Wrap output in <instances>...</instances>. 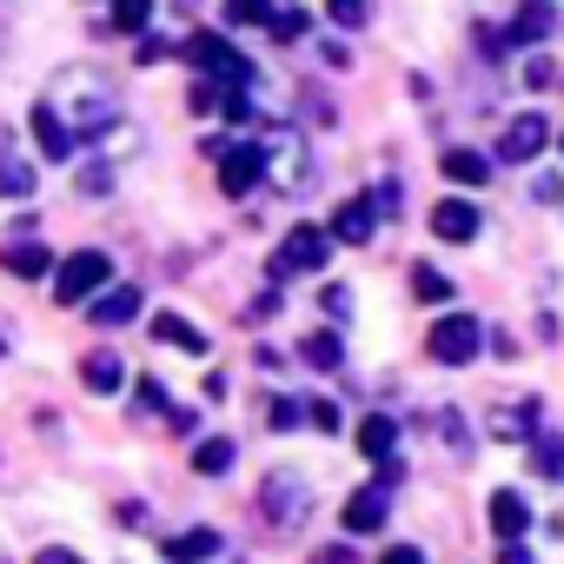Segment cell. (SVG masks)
I'll return each instance as SVG.
<instances>
[{
    "mask_svg": "<svg viewBox=\"0 0 564 564\" xmlns=\"http://www.w3.org/2000/svg\"><path fill=\"white\" fill-rule=\"evenodd\" d=\"M498 564H538V557H531V551H524L518 538H505V557H498Z\"/></svg>",
    "mask_w": 564,
    "mask_h": 564,
    "instance_id": "cell-43",
    "label": "cell"
},
{
    "mask_svg": "<svg viewBox=\"0 0 564 564\" xmlns=\"http://www.w3.org/2000/svg\"><path fill=\"white\" fill-rule=\"evenodd\" d=\"M186 61H193L206 80H219V87H252V61L232 54L219 34H193V41H186Z\"/></svg>",
    "mask_w": 564,
    "mask_h": 564,
    "instance_id": "cell-5",
    "label": "cell"
},
{
    "mask_svg": "<svg viewBox=\"0 0 564 564\" xmlns=\"http://www.w3.org/2000/svg\"><path fill=\"white\" fill-rule=\"evenodd\" d=\"M524 445H531V452H524V458H531V471H544V478H564V438H557V432H531Z\"/></svg>",
    "mask_w": 564,
    "mask_h": 564,
    "instance_id": "cell-23",
    "label": "cell"
},
{
    "mask_svg": "<svg viewBox=\"0 0 564 564\" xmlns=\"http://www.w3.org/2000/svg\"><path fill=\"white\" fill-rule=\"evenodd\" d=\"M300 419H306V412H300L293 399H272V405H265V425H272V432H293Z\"/></svg>",
    "mask_w": 564,
    "mask_h": 564,
    "instance_id": "cell-33",
    "label": "cell"
},
{
    "mask_svg": "<svg viewBox=\"0 0 564 564\" xmlns=\"http://www.w3.org/2000/svg\"><path fill=\"white\" fill-rule=\"evenodd\" d=\"M432 232L452 239V246L478 239V206H465V199H438V206H432Z\"/></svg>",
    "mask_w": 564,
    "mask_h": 564,
    "instance_id": "cell-11",
    "label": "cell"
},
{
    "mask_svg": "<svg viewBox=\"0 0 564 564\" xmlns=\"http://www.w3.org/2000/svg\"><path fill=\"white\" fill-rule=\"evenodd\" d=\"M153 0H113V21H94V34H140Z\"/></svg>",
    "mask_w": 564,
    "mask_h": 564,
    "instance_id": "cell-27",
    "label": "cell"
},
{
    "mask_svg": "<svg viewBox=\"0 0 564 564\" xmlns=\"http://www.w3.org/2000/svg\"><path fill=\"white\" fill-rule=\"evenodd\" d=\"M551 28H557V14L544 8V0H531V8H524V14L511 21V34H505V41H518V47H531V41H544Z\"/></svg>",
    "mask_w": 564,
    "mask_h": 564,
    "instance_id": "cell-24",
    "label": "cell"
},
{
    "mask_svg": "<svg viewBox=\"0 0 564 564\" xmlns=\"http://www.w3.org/2000/svg\"><path fill=\"white\" fill-rule=\"evenodd\" d=\"M333 239H346V246H366L372 232H379V193L372 199H346L339 213H333V226H326Z\"/></svg>",
    "mask_w": 564,
    "mask_h": 564,
    "instance_id": "cell-10",
    "label": "cell"
},
{
    "mask_svg": "<svg viewBox=\"0 0 564 564\" xmlns=\"http://www.w3.org/2000/svg\"><path fill=\"white\" fill-rule=\"evenodd\" d=\"M346 359V346H339V333H313L306 339V366H319V372H333Z\"/></svg>",
    "mask_w": 564,
    "mask_h": 564,
    "instance_id": "cell-31",
    "label": "cell"
},
{
    "mask_svg": "<svg viewBox=\"0 0 564 564\" xmlns=\"http://www.w3.org/2000/svg\"><path fill=\"white\" fill-rule=\"evenodd\" d=\"M34 564H80V557H74V551H41Z\"/></svg>",
    "mask_w": 564,
    "mask_h": 564,
    "instance_id": "cell-44",
    "label": "cell"
},
{
    "mask_svg": "<svg viewBox=\"0 0 564 564\" xmlns=\"http://www.w3.org/2000/svg\"><path fill=\"white\" fill-rule=\"evenodd\" d=\"M544 147H551V120H538V113H518V120H505V133H498V160H511V166L538 160Z\"/></svg>",
    "mask_w": 564,
    "mask_h": 564,
    "instance_id": "cell-9",
    "label": "cell"
},
{
    "mask_svg": "<svg viewBox=\"0 0 564 564\" xmlns=\"http://www.w3.org/2000/svg\"><path fill=\"white\" fill-rule=\"evenodd\" d=\"M107 186H113V173H107V166H87V173H80V193H87V199H100Z\"/></svg>",
    "mask_w": 564,
    "mask_h": 564,
    "instance_id": "cell-37",
    "label": "cell"
},
{
    "mask_svg": "<svg viewBox=\"0 0 564 564\" xmlns=\"http://www.w3.org/2000/svg\"><path fill=\"white\" fill-rule=\"evenodd\" d=\"M445 180H458V186H485V180H491V160L471 153V147H452V153H445Z\"/></svg>",
    "mask_w": 564,
    "mask_h": 564,
    "instance_id": "cell-19",
    "label": "cell"
},
{
    "mask_svg": "<svg viewBox=\"0 0 564 564\" xmlns=\"http://www.w3.org/2000/svg\"><path fill=\"white\" fill-rule=\"evenodd\" d=\"M326 252H333V232H319V226H293L286 239H279V252H272V279L319 272V265H326Z\"/></svg>",
    "mask_w": 564,
    "mask_h": 564,
    "instance_id": "cell-6",
    "label": "cell"
},
{
    "mask_svg": "<svg viewBox=\"0 0 564 564\" xmlns=\"http://www.w3.org/2000/svg\"><path fill=\"white\" fill-rule=\"evenodd\" d=\"M425 352H432L438 366H471V359H478V319H465V313L438 319L432 339H425Z\"/></svg>",
    "mask_w": 564,
    "mask_h": 564,
    "instance_id": "cell-8",
    "label": "cell"
},
{
    "mask_svg": "<svg viewBox=\"0 0 564 564\" xmlns=\"http://www.w3.org/2000/svg\"><path fill=\"white\" fill-rule=\"evenodd\" d=\"M279 8H272V0H226V21L232 28H265Z\"/></svg>",
    "mask_w": 564,
    "mask_h": 564,
    "instance_id": "cell-30",
    "label": "cell"
},
{
    "mask_svg": "<svg viewBox=\"0 0 564 564\" xmlns=\"http://www.w3.org/2000/svg\"><path fill=\"white\" fill-rule=\"evenodd\" d=\"M206 153L219 160V193L226 199H246L259 180H265V160H259V140L252 147H219V140H206Z\"/></svg>",
    "mask_w": 564,
    "mask_h": 564,
    "instance_id": "cell-7",
    "label": "cell"
},
{
    "mask_svg": "<svg viewBox=\"0 0 564 564\" xmlns=\"http://www.w3.org/2000/svg\"><path fill=\"white\" fill-rule=\"evenodd\" d=\"M412 293H419L425 306H445V300H452V279H445L438 265H412Z\"/></svg>",
    "mask_w": 564,
    "mask_h": 564,
    "instance_id": "cell-28",
    "label": "cell"
},
{
    "mask_svg": "<svg viewBox=\"0 0 564 564\" xmlns=\"http://www.w3.org/2000/svg\"><path fill=\"white\" fill-rule=\"evenodd\" d=\"M524 524H531V505H524L518 491H498V498H491V531H498V538H518Z\"/></svg>",
    "mask_w": 564,
    "mask_h": 564,
    "instance_id": "cell-22",
    "label": "cell"
},
{
    "mask_svg": "<svg viewBox=\"0 0 564 564\" xmlns=\"http://www.w3.org/2000/svg\"><path fill=\"white\" fill-rule=\"evenodd\" d=\"M379 564H425V557H419V544H392V551H386Z\"/></svg>",
    "mask_w": 564,
    "mask_h": 564,
    "instance_id": "cell-42",
    "label": "cell"
},
{
    "mask_svg": "<svg viewBox=\"0 0 564 564\" xmlns=\"http://www.w3.org/2000/svg\"><path fill=\"white\" fill-rule=\"evenodd\" d=\"M107 272H113V265H107V252H94V246L74 252V259H61V265H54V300H61V306H87V300L107 286Z\"/></svg>",
    "mask_w": 564,
    "mask_h": 564,
    "instance_id": "cell-4",
    "label": "cell"
},
{
    "mask_svg": "<svg viewBox=\"0 0 564 564\" xmlns=\"http://www.w3.org/2000/svg\"><path fill=\"white\" fill-rule=\"evenodd\" d=\"M80 379H87V392H100V399H113V392L127 386V366H120V352H87V366H80Z\"/></svg>",
    "mask_w": 564,
    "mask_h": 564,
    "instance_id": "cell-17",
    "label": "cell"
},
{
    "mask_svg": "<svg viewBox=\"0 0 564 564\" xmlns=\"http://www.w3.org/2000/svg\"><path fill=\"white\" fill-rule=\"evenodd\" d=\"M153 339H160V346H173V352H193V359L206 352L199 326H193V319H180V313H160V319H153Z\"/></svg>",
    "mask_w": 564,
    "mask_h": 564,
    "instance_id": "cell-18",
    "label": "cell"
},
{
    "mask_svg": "<svg viewBox=\"0 0 564 564\" xmlns=\"http://www.w3.org/2000/svg\"><path fill=\"white\" fill-rule=\"evenodd\" d=\"M259 160H265L272 193L300 199V193L313 186V147H306V133H300V127H272V133L259 140Z\"/></svg>",
    "mask_w": 564,
    "mask_h": 564,
    "instance_id": "cell-2",
    "label": "cell"
},
{
    "mask_svg": "<svg viewBox=\"0 0 564 564\" xmlns=\"http://www.w3.org/2000/svg\"><path fill=\"white\" fill-rule=\"evenodd\" d=\"M34 140H41V153H47V160H74V147H80V140L61 127V113H54L47 100L34 107Z\"/></svg>",
    "mask_w": 564,
    "mask_h": 564,
    "instance_id": "cell-15",
    "label": "cell"
},
{
    "mask_svg": "<svg viewBox=\"0 0 564 564\" xmlns=\"http://www.w3.org/2000/svg\"><path fill=\"white\" fill-rule=\"evenodd\" d=\"M392 518V498H386V485H366V491H352V505H346V531H379Z\"/></svg>",
    "mask_w": 564,
    "mask_h": 564,
    "instance_id": "cell-13",
    "label": "cell"
},
{
    "mask_svg": "<svg viewBox=\"0 0 564 564\" xmlns=\"http://www.w3.org/2000/svg\"><path fill=\"white\" fill-rule=\"evenodd\" d=\"M319 306H326L333 319H346V313H352V300H346V286H326V293H319Z\"/></svg>",
    "mask_w": 564,
    "mask_h": 564,
    "instance_id": "cell-38",
    "label": "cell"
},
{
    "mask_svg": "<svg viewBox=\"0 0 564 564\" xmlns=\"http://www.w3.org/2000/svg\"><path fill=\"white\" fill-rule=\"evenodd\" d=\"M392 445H399V425H392L386 412H372V419L359 425V452H366V458L379 465V458H392Z\"/></svg>",
    "mask_w": 564,
    "mask_h": 564,
    "instance_id": "cell-21",
    "label": "cell"
},
{
    "mask_svg": "<svg viewBox=\"0 0 564 564\" xmlns=\"http://www.w3.org/2000/svg\"><path fill=\"white\" fill-rule=\"evenodd\" d=\"M531 193H538V199H564V180H557V173H538Z\"/></svg>",
    "mask_w": 564,
    "mask_h": 564,
    "instance_id": "cell-39",
    "label": "cell"
},
{
    "mask_svg": "<svg viewBox=\"0 0 564 564\" xmlns=\"http://www.w3.org/2000/svg\"><path fill=\"white\" fill-rule=\"evenodd\" d=\"M232 458H239V452H232V438H199L193 471H199V478H226V471H232Z\"/></svg>",
    "mask_w": 564,
    "mask_h": 564,
    "instance_id": "cell-25",
    "label": "cell"
},
{
    "mask_svg": "<svg viewBox=\"0 0 564 564\" xmlns=\"http://www.w3.org/2000/svg\"><path fill=\"white\" fill-rule=\"evenodd\" d=\"M34 193V166L14 140H0V199H28Z\"/></svg>",
    "mask_w": 564,
    "mask_h": 564,
    "instance_id": "cell-14",
    "label": "cell"
},
{
    "mask_svg": "<svg viewBox=\"0 0 564 564\" xmlns=\"http://www.w3.org/2000/svg\"><path fill=\"white\" fill-rule=\"evenodd\" d=\"M313 564H359V551H352V544H326Z\"/></svg>",
    "mask_w": 564,
    "mask_h": 564,
    "instance_id": "cell-41",
    "label": "cell"
},
{
    "mask_svg": "<svg viewBox=\"0 0 564 564\" xmlns=\"http://www.w3.org/2000/svg\"><path fill=\"white\" fill-rule=\"evenodd\" d=\"M0 352H8V326H0Z\"/></svg>",
    "mask_w": 564,
    "mask_h": 564,
    "instance_id": "cell-45",
    "label": "cell"
},
{
    "mask_svg": "<svg viewBox=\"0 0 564 564\" xmlns=\"http://www.w3.org/2000/svg\"><path fill=\"white\" fill-rule=\"evenodd\" d=\"M259 518H265L279 538H293V531L313 518V485H306L300 471H265V485H259Z\"/></svg>",
    "mask_w": 564,
    "mask_h": 564,
    "instance_id": "cell-3",
    "label": "cell"
},
{
    "mask_svg": "<svg viewBox=\"0 0 564 564\" xmlns=\"http://www.w3.org/2000/svg\"><path fill=\"white\" fill-rule=\"evenodd\" d=\"M551 80H557V67H551V61H544V54H538V61H531V67H524V87H531V94H544V87H551Z\"/></svg>",
    "mask_w": 564,
    "mask_h": 564,
    "instance_id": "cell-35",
    "label": "cell"
},
{
    "mask_svg": "<svg viewBox=\"0 0 564 564\" xmlns=\"http://www.w3.org/2000/svg\"><path fill=\"white\" fill-rule=\"evenodd\" d=\"M485 432H491V438H505V445H524V438L538 432V399H518V405L491 412V419H485Z\"/></svg>",
    "mask_w": 564,
    "mask_h": 564,
    "instance_id": "cell-12",
    "label": "cell"
},
{
    "mask_svg": "<svg viewBox=\"0 0 564 564\" xmlns=\"http://www.w3.org/2000/svg\"><path fill=\"white\" fill-rule=\"evenodd\" d=\"M265 28H272V41H300V34H306V14H300V8H279Z\"/></svg>",
    "mask_w": 564,
    "mask_h": 564,
    "instance_id": "cell-32",
    "label": "cell"
},
{
    "mask_svg": "<svg viewBox=\"0 0 564 564\" xmlns=\"http://www.w3.org/2000/svg\"><path fill=\"white\" fill-rule=\"evenodd\" d=\"M213 551H219V531H180V538H166V557L173 564H199Z\"/></svg>",
    "mask_w": 564,
    "mask_h": 564,
    "instance_id": "cell-26",
    "label": "cell"
},
{
    "mask_svg": "<svg viewBox=\"0 0 564 564\" xmlns=\"http://www.w3.org/2000/svg\"><path fill=\"white\" fill-rule=\"evenodd\" d=\"M87 313H94V326H127L140 313V286H113V293L87 300Z\"/></svg>",
    "mask_w": 564,
    "mask_h": 564,
    "instance_id": "cell-16",
    "label": "cell"
},
{
    "mask_svg": "<svg viewBox=\"0 0 564 564\" xmlns=\"http://www.w3.org/2000/svg\"><path fill=\"white\" fill-rule=\"evenodd\" d=\"M306 419H313L319 432H339V405H333V399H313V405H306Z\"/></svg>",
    "mask_w": 564,
    "mask_h": 564,
    "instance_id": "cell-36",
    "label": "cell"
},
{
    "mask_svg": "<svg viewBox=\"0 0 564 564\" xmlns=\"http://www.w3.org/2000/svg\"><path fill=\"white\" fill-rule=\"evenodd\" d=\"M47 107L61 113V127H67L74 140H107L113 120H120V94H113V80L94 74V67H61L54 87H47Z\"/></svg>",
    "mask_w": 564,
    "mask_h": 564,
    "instance_id": "cell-1",
    "label": "cell"
},
{
    "mask_svg": "<svg viewBox=\"0 0 564 564\" xmlns=\"http://www.w3.org/2000/svg\"><path fill=\"white\" fill-rule=\"evenodd\" d=\"M326 14H333L339 28H366V0H326Z\"/></svg>",
    "mask_w": 564,
    "mask_h": 564,
    "instance_id": "cell-34",
    "label": "cell"
},
{
    "mask_svg": "<svg viewBox=\"0 0 564 564\" xmlns=\"http://www.w3.org/2000/svg\"><path fill=\"white\" fill-rule=\"evenodd\" d=\"M8 272H14V279H47V272H54V252H47L41 239H21V246L8 252Z\"/></svg>",
    "mask_w": 564,
    "mask_h": 564,
    "instance_id": "cell-20",
    "label": "cell"
},
{
    "mask_svg": "<svg viewBox=\"0 0 564 564\" xmlns=\"http://www.w3.org/2000/svg\"><path fill=\"white\" fill-rule=\"evenodd\" d=\"M140 405H147V412H166V386H153V379H140Z\"/></svg>",
    "mask_w": 564,
    "mask_h": 564,
    "instance_id": "cell-40",
    "label": "cell"
},
{
    "mask_svg": "<svg viewBox=\"0 0 564 564\" xmlns=\"http://www.w3.org/2000/svg\"><path fill=\"white\" fill-rule=\"evenodd\" d=\"M438 438H445V452H452V458H471V425H465L452 405L438 412Z\"/></svg>",
    "mask_w": 564,
    "mask_h": 564,
    "instance_id": "cell-29",
    "label": "cell"
}]
</instances>
